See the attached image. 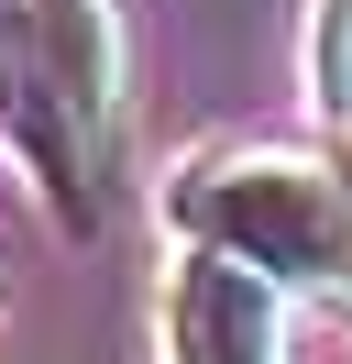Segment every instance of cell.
<instances>
[{
	"label": "cell",
	"instance_id": "2",
	"mask_svg": "<svg viewBox=\"0 0 352 364\" xmlns=\"http://www.w3.org/2000/svg\"><path fill=\"white\" fill-rule=\"evenodd\" d=\"M0 67H11V89H0V100L33 122L44 188L88 221V166H99L110 133H121V77H132L121 11H110V0H11Z\"/></svg>",
	"mask_w": 352,
	"mask_h": 364
},
{
	"label": "cell",
	"instance_id": "3",
	"mask_svg": "<svg viewBox=\"0 0 352 364\" xmlns=\"http://www.w3.org/2000/svg\"><path fill=\"white\" fill-rule=\"evenodd\" d=\"M286 298L297 287H275L264 265H242L220 243H187L165 276V353L176 364H297Z\"/></svg>",
	"mask_w": 352,
	"mask_h": 364
},
{
	"label": "cell",
	"instance_id": "4",
	"mask_svg": "<svg viewBox=\"0 0 352 364\" xmlns=\"http://www.w3.org/2000/svg\"><path fill=\"white\" fill-rule=\"evenodd\" d=\"M319 100H341V55H352V0H319Z\"/></svg>",
	"mask_w": 352,
	"mask_h": 364
},
{
	"label": "cell",
	"instance_id": "1",
	"mask_svg": "<svg viewBox=\"0 0 352 364\" xmlns=\"http://www.w3.org/2000/svg\"><path fill=\"white\" fill-rule=\"evenodd\" d=\"M165 210L187 243H220L242 265H264L275 287L319 298V309H352V188H341V166L286 155V144H220L165 188Z\"/></svg>",
	"mask_w": 352,
	"mask_h": 364
}]
</instances>
